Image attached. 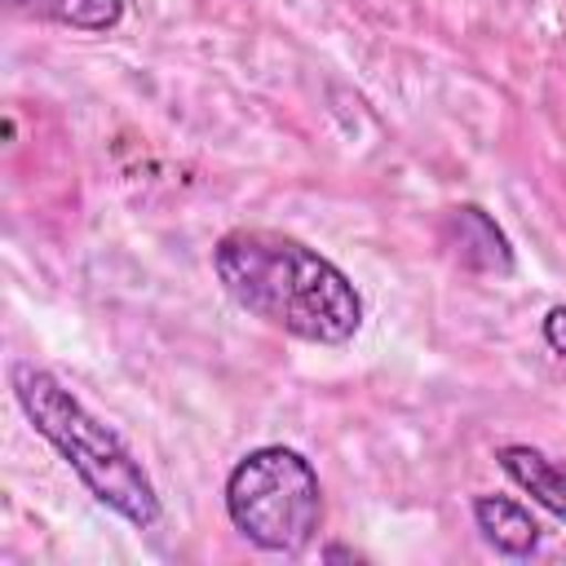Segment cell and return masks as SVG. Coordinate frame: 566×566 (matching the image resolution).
<instances>
[{"instance_id": "cell-1", "label": "cell", "mask_w": 566, "mask_h": 566, "mask_svg": "<svg viewBox=\"0 0 566 566\" xmlns=\"http://www.w3.org/2000/svg\"><path fill=\"white\" fill-rule=\"evenodd\" d=\"M226 296L252 318L310 340L345 345L363 327V296L340 265L279 230H230L212 248Z\"/></svg>"}, {"instance_id": "cell-8", "label": "cell", "mask_w": 566, "mask_h": 566, "mask_svg": "<svg viewBox=\"0 0 566 566\" xmlns=\"http://www.w3.org/2000/svg\"><path fill=\"white\" fill-rule=\"evenodd\" d=\"M544 345L566 363V305H553L544 314Z\"/></svg>"}, {"instance_id": "cell-2", "label": "cell", "mask_w": 566, "mask_h": 566, "mask_svg": "<svg viewBox=\"0 0 566 566\" xmlns=\"http://www.w3.org/2000/svg\"><path fill=\"white\" fill-rule=\"evenodd\" d=\"M9 389L22 416L35 424V433L75 469V478L88 486L97 504H106L137 531H150L159 522V495L146 469L133 460L124 438L106 420H97L53 371L18 358L9 367Z\"/></svg>"}, {"instance_id": "cell-6", "label": "cell", "mask_w": 566, "mask_h": 566, "mask_svg": "<svg viewBox=\"0 0 566 566\" xmlns=\"http://www.w3.org/2000/svg\"><path fill=\"white\" fill-rule=\"evenodd\" d=\"M473 522H478L482 539L504 557H531L539 548V522L504 495H478L473 500Z\"/></svg>"}, {"instance_id": "cell-5", "label": "cell", "mask_w": 566, "mask_h": 566, "mask_svg": "<svg viewBox=\"0 0 566 566\" xmlns=\"http://www.w3.org/2000/svg\"><path fill=\"white\" fill-rule=\"evenodd\" d=\"M495 460H500V469L539 504V509H548L553 517H562L566 522V469L562 464H553L539 447H531V442H504L500 451H495Z\"/></svg>"}, {"instance_id": "cell-3", "label": "cell", "mask_w": 566, "mask_h": 566, "mask_svg": "<svg viewBox=\"0 0 566 566\" xmlns=\"http://www.w3.org/2000/svg\"><path fill=\"white\" fill-rule=\"evenodd\" d=\"M226 513L248 544L265 553H301L323 522L318 473L292 447H256L226 478Z\"/></svg>"}, {"instance_id": "cell-4", "label": "cell", "mask_w": 566, "mask_h": 566, "mask_svg": "<svg viewBox=\"0 0 566 566\" xmlns=\"http://www.w3.org/2000/svg\"><path fill=\"white\" fill-rule=\"evenodd\" d=\"M442 239L464 270H478V274H509L513 270V248H509L504 230L478 203L451 208L442 221Z\"/></svg>"}, {"instance_id": "cell-7", "label": "cell", "mask_w": 566, "mask_h": 566, "mask_svg": "<svg viewBox=\"0 0 566 566\" xmlns=\"http://www.w3.org/2000/svg\"><path fill=\"white\" fill-rule=\"evenodd\" d=\"M13 13L44 18L71 31H115L124 18V0H9Z\"/></svg>"}]
</instances>
